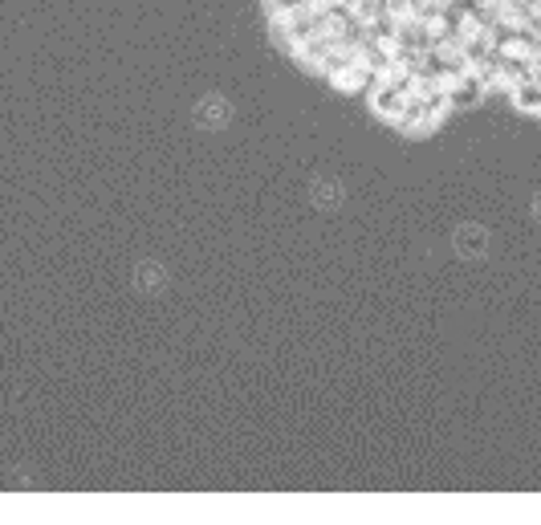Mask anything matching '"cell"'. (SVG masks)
I'll use <instances>...</instances> for the list:
<instances>
[{"instance_id": "277c9868", "label": "cell", "mask_w": 541, "mask_h": 525, "mask_svg": "<svg viewBox=\"0 0 541 525\" xmlns=\"http://www.w3.org/2000/svg\"><path fill=\"white\" fill-rule=\"evenodd\" d=\"M537 216H541V204H537Z\"/></svg>"}, {"instance_id": "6da1fadb", "label": "cell", "mask_w": 541, "mask_h": 525, "mask_svg": "<svg viewBox=\"0 0 541 525\" xmlns=\"http://www.w3.org/2000/svg\"><path fill=\"white\" fill-rule=\"evenodd\" d=\"M367 98H371V110L379 114L383 123H391V127H399V123H403V114H407V94H403L399 86H391V82L375 78V82H371V90H367Z\"/></svg>"}, {"instance_id": "3957f363", "label": "cell", "mask_w": 541, "mask_h": 525, "mask_svg": "<svg viewBox=\"0 0 541 525\" xmlns=\"http://www.w3.org/2000/svg\"><path fill=\"white\" fill-rule=\"evenodd\" d=\"M456 249H464V253H480V249H485V237H480L476 228H464L460 237H456Z\"/></svg>"}, {"instance_id": "7a4b0ae2", "label": "cell", "mask_w": 541, "mask_h": 525, "mask_svg": "<svg viewBox=\"0 0 541 525\" xmlns=\"http://www.w3.org/2000/svg\"><path fill=\"white\" fill-rule=\"evenodd\" d=\"M509 98H513V106L517 110H525V114H541V82L529 74V78H521L513 90H509Z\"/></svg>"}]
</instances>
